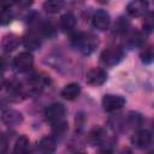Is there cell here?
Masks as SVG:
<instances>
[{
	"mask_svg": "<svg viewBox=\"0 0 154 154\" xmlns=\"http://www.w3.org/2000/svg\"><path fill=\"white\" fill-rule=\"evenodd\" d=\"M72 42L73 46L85 55L91 54L99 46V38L90 32H78L73 36Z\"/></svg>",
	"mask_w": 154,
	"mask_h": 154,
	"instance_id": "obj_1",
	"label": "cell"
},
{
	"mask_svg": "<svg viewBox=\"0 0 154 154\" xmlns=\"http://www.w3.org/2000/svg\"><path fill=\"white\" fill-rule=\"evenodd\" d=\"M65 106L59 103V102H54L52 105H49L46 111H45V117L47 119L48 123H51L53 126L59 125L61 123H64V116H65Z\"/></svg>",
	"mask_w": 154,
	"mask_h": 154,
	"instance_id": "obj_2",
	"label": "cell"
},
{
	"mask_svg": "<svg viewBox=\"0 0 154 154\" xmlns=\"http://www.w3.org/2000/svg\"><path fill=\"white\" fill-rule=\"evenodd\" d=\"M124 57V51L120 47H108L106 48L101 55H100V60L102 63V65L105 66H114L117 65Z\"/></svg>",
	"mask_w": 154,
	"mask_h": 154,
	"instance_id": "obj_3",
	"label": "cell"
},
{
	"mask_svg": "<svg viewBox=\"0 0 154 154\" xmlns=\"http://www.w3.org/2000/svg\"><path fill=\"white\" fill-rule=\"evenodd\" d=\"M126 100L122 95L117 94H106L102 97V107L106 112H113L122 108L125 105Z\"/></svg>",
	"mask_w": 154,
	"mask_h": 154,
	"instance_id": "obj_4",
	"label": "cell"
},
{
	"mask_svg": "<svg viewBox=\"0 0 154 154\" xmlns=\"http://www.w3.org/2000/svg\"><path fill=\"white\" fill-rule=\"evenodd\" d=\"M106 81H107V73L101 67H93L87 72L85 82L89 85L99 87V85H102Z\"/></svg>",
	"mask_w": 154,
	"mask_h": 154,
	"instance_id": "obj_5",
	"label": "cell"
},
{
	"mask_svg": "<svg viewBox=\"0 0 154 154\" xmlns=\"http://www.w3.org/2000/svg\"><path fill=\"white\" fill-rule=\"evenodd\" d=\"M34 57L29 52H22L13 59V66L19 72H26L32 67Z\"/></svg>",
	"mask_w": 154,
	"mask_h": 154,
	"instance_id": "obj_6",
	"label": "cell"
},
{
	"mask_svg": "<svg viewBox=\"0 0 154 154\" xmlns=\"http://www.w3.org/2000/svg\"><path fill=\"white\" fill-rule=\"evenodd\" d=\"M91 23L93 26L96 28L100 31H105L108 29L109 24H111V17L108 14V12H106L105 10H97L91 18Z\"/></svg>",
	"mask_w": 154,
	"mask_h": 154,
	"instance_id": "obj_7",
	"label": "cell"
},
{
	"mask_svg": "<svg viewBox=\"0 0 154 154\" xmlns=\"http://www.w3.org/2000/svg\"><path fill=\"white\" fill-rule=\"evenodd\" d=\"M152 140H153V135L149 130L147 129H143V130H138L134 134L131 141L132 143L135 144V147L137 148H141V149H144L147 147L150 146L152 143Z\"/></svg>",
	"mask_w": 154,
	"mask_h": 154,
	"instance_id": "obj_8",
	"label": "cell"
},
{
	"mask_svg": "<svg viewBox=\"0 0 154 154\" xmlns=\"http://www.w3.org/2000/svg\"><path fill=\"white\" fill-rule=\"evenodd\" d=\"M1 120L7 126H17L23 123V114L16 109H6L1 114Z\"/></svg>",
	"mask_w": 154,
	"mask_h": 154,
	"instance_id": "obj_9",
	"label": "cell"
},
{
	"mask_svg": "<svg viewBox=\"0 0 154 154\" xmlns=\"http://www.w3.org/2000/svg\"><path fill=\"white\" fill-rule=\"evenodd\" d=\"M128 13L132 17H141L144 16L148 11V2L147 1H140V0H135L128 4L126 6Z\"/></svg>",
	"mask_w": 154,
	"mask_h": 154,
	"instance_id": "obj_10",
	"label": "cell"
},
{
	"mask_svg": "<svg viewBox=\"0 0 154 154\" xmlns=\"http://www.w3.org/2000/svg\"><path fill=\"white\" fill-rule=\"evenodd\" d=\"M55 149H57V141L52 136H45L37 143V150L40 154H53Z\"/></svg>",
	"mask_w": 154,
	"mask_h": 154,
	"instance_id": "obj_11",
	"label": "cell"
},
{
	"mask_svg": "<svg viewBox=\"0 0 154 154\" xmlns=\"http://www.w3.org/2000/svg\"><path fill=\"white\" fill-rule=\"evenodd\" d=\"M79 94H81V87H79L78 83H69V84H66L64 87V89L61 90V93H60L61 97L65 99V100H69V101L77 99Z\"/></svg>",
	"mask_w": 154,
	"mask_h": 154,
	"instance_id": "obj_12",
	"label": "cell"
},
{
	"mask_svg": "<svg viewBox=\"0 0 154 154\" xmlns=\"http://www.w3.org/2000/svg\"><path fill=\"white\" fill-rule=\"evenodd\" d=\"M13 154H31L30 141L26 136L22 135L17 138L13 147Z\"/></svg>",
	"mask_w": 154,
	"mask_h": 154,
	"instance_id": "obj_13",
	"label": "cell"
},
{
	"mask_svg": "<svg viewBox=\"0 0 154 154\" xmlns=\"http://www.w3.org/2000/svg\"><path fill=\"white\" fill-rule=\"evenodd\" d=\"M76 24H77V19L75 14L71 12H66L60 17V28L65 32L72 31L76 28Z\"/></svg>",
	"mask_w": 154,
	"mask_h": 154,
	"instance_id": "obj_14",
	"label": "cell"
},
{
	"mask_svg": "<svg viewBox=\"0 0 154 154\" xmlns=\"http://www.w3.org/2000/svg\"><path fill=\"white\" fill-rule=\"evenodd\" d=\"M19 46V37L14 34H7L2 37L1 41V47L4 48L5 52H13L18 48Z\"/></svg>",
	"mask_w": 154,
	"mask_h": 154,
	"instance_id": "obj_15",
	"label": "cell"
},
{
	"mask_svg": "<svg viewBox=\"0 0 154 154\" xmlns=\"http://www.w3.org/2000/svg\"><path fill=\"white\" fill-rule=\"evenodd\" d=\"M23 45L25 46V48L31 49V51L38 49L40 46H41V40H40V37H38L36 34L29 32V34H26V35L23 37Z\"/></svg>",
	"mask_w": 154,
	"mask_h": 154,
	"instance_id": "obj_16",
	"label": "cell"
},
{
	"mask_svg": "<svg viewBox=\"0 0 154 154\" xmlns=\"http://www.w3.org/2000/svg\"><path fill=\"white\" fill-rule=\"evenodd\" d=\"M13 19V11L10 5H1L0 6V24L1 25H7L11 23Z\"/></svg>",
	"mask_w": 154,
	"mask_h": 154,
	"instance_id": "obj_17",
	"label": "cell"
},
{
	"mask_svg": "<svg viewBox=\"0 0 154 154\" xmlns=\"http://www.w3.org/2000/svg\"><path fill=\"white\" fill-rule=\"evenodd\" d=\"M63 6H64V2L61 0H48L43 2V10L49 14L58 13L63 8Z\"/></svg>",
	"mask_w": 154,
	"mask_h": 154,
	"instance_id": "obj_18",
	"label": "cell"
},
{
	"mask_svg": "<svg viewBox=\"0 0 154 154\" xmlns=\"http://www.w3.org/2000/svg\"><path fill=\"white\" fill-rule=\"evenodd\" d=\"M128 41H129V45H130L131 47H138V46H142V45H143L144 37H143V35H142L141 32L136 31V32H132V34L129 36Z\"/></svg>",
	"mask_w": 154,
	"mask_h": 154,
	"instance_id": "obj_19",
	"label": "cell"
},
{
	"mask_svg": "<svg viewBox=\"0 0 154 154\" xmlns=\"http://www.w3.org/2000/svg\"><path fill=\"white\" fill-rule=\"evenodd\" d=\"M103 137V132L100 128H96V129H93L88 136V140L91 144H96V143H100L101 140Z\"/></svg>",
	"mask_w": 154,
	"mask_h": 154,
	"instance_id": "obj_20",
	"label": "cell"
},
{
	"mask_svg": "<svg viewBox=\"0 0 154 154\" xmlns=\"http://www.w3.org/2000/svg\"><path fill=\"white\" fill-rule=\"evenodd\" d=\"M141 122H142V118H141V116L138 113H134V112L129 113V116H128V124L131 128H137L141 124Z\"/></svg>",
	"mask_w": 154,
	"mask_h": 154,
	"instance_id": "obj_21",
	"label": "cell"
},
{
	"mask_svg": "<svg viewBox=\"0 0 154 154\" xmlns=\"http://www.w3.org/2000/svg\"><path fill=\"white\" fill-rule=\"evenodd\" d=\"M153 58H154V53H153V48L150 46L147 47V48H144V51L141 53V59L146 64L152 63L153 61Z\"/></svg>",
	"mask_w": 154,
	"mask_h": 154,
	"instance_id": "obj_22",
	"label": "cell"
},
{
	"mask_svg": "<svg viewBox=\"0 0 154 154\" xmlns=\"http://www.w3.org/2000/svg\"><path fill=\"white\" fill-rule=\"evenodd\" d=\"M114 28H116V30L118 32H125L128 30V28H129V22H126L124 18H119V20L117 22Z\"/></svg>",
	"mask_w": 154,
	"mask_h": 154,
	"instance_id": "obj_23",
	"label": "cell"
},
{
	"mask_svg": "<svg viewBox=\"0 0 154 154\" xmlns=\"http://www.w3.org/2000/svg\"><path fill=\"white\" fill-rule=\"evenodd\" d=\"M6 148H7V141L5 136L0 132V154H4L6 152Z\"/></svg>",
	"mask_w": 154,
	"mask_h": 154,
	"instance_id": "obj_24",
	"label": "cell"
},
{
	"mask_svg": "<svg viewBox=\"0 0 154 154\" xmlns=\"http://www.w3.org/2000/svg\"><path fill=\"white\" fill-rule=\"evenodd\" d=\"M144 29L150 32L152 29H153V19H152V16H149L147 19H144Z\"/></svg>",
	"mask_w": 154,
	"mask_h": 154,
	"instance_id": "obj_25",
	"label": "cell"
},
{
	"mask_svg": "<svg viewBox=\"0 0 154 154\" xmlns=\"http://www.w3.org/2000/svg\"><path fill=\"white\" fill-rule=\"evenodd\" d=\"M4 85H5V81H4V79H2V77L0 76V89H1Z\"/></svg>",
	"mask_w": 154,
	"mask_h": 154,
	"instance_id": "obj_26",
	"label": "cell"
},
{
	"mask_svg": "<svg viewBox=\"0 0 154 154\" xmlns=\"http://www.w3.org/2000/svg\"><path fill=\"white\" fill-rule=\"evenodd\" d=\"M76 154H85V153H83V152H81V153H76Z\"/></svg>",
	"mask_w": 154,
	"mask_h": 154,
	"instance_id": "obj_27",
	"label": "cell"
}]
</instances>
